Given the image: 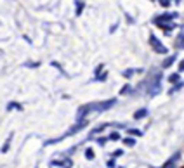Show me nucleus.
I'll use <instances>...</instances> for the list:
<instances>
[{"mask_svg": "<svg viewBox=\"0 0 184 168\" xmlns=\"http://www.w3.org/2000/svg\"><path fill=\"white\" fill-rule=\"evenodd\" d=\"M129 134H132V135H141V132H139V130H129Z\"/></svg>", "mask_w": 184, "mask_h": 168, "instance_id": "9", "label": "nucleus"}, {"mask_svg": "<svg viewBox=\"0 0 184 168\" xmlns=\"http://www.w3.org/2000/svg\"><path fill=\"white\" fill-rule=\"evenodd\" d=\"M150 42H151V45H153V49L156 50L158 54H167V49L163 47V43H162L160 40H158L156 37H151V38H150Z\"/></svg>", "mask_w": 184, "mask_h": 168, "instance_id": "1", "label": "nucleus"}, {"mask_svg": "<svg viewBox=\"0 0 184 168\" xmlns=\"http://www.w3.org/2000/svg\"><path fill=\"white\" fill-rule=\"evenodd\" d=\"M179 156H181V154H174V156H172V160H170V161H167V163H165V166H174V165L177 163V160H179Z\"/></svg>", "mask_w": 184, "mask_h": 168, "instance_id": "2", "label": "nucleus"}, {"mask_svg": "<svg viewBox=\"0 0 184 168\" xmlns=\"http://www.w3.org/2000/svg\"><path fill=\"white\" fill-rule=\"evenodd\" d=\"M177 45H179V47H184V35H182V37H179V42H177Z\"/></svg>", "mask_w": 184, "mask_h": 168, "instance_id": "5", "label": "nucleus"}, {"mask_svg": "<svg viewBox=\"0 0 184 168\" xmlns=\"http://www.w3.org/2000/svg\"><path fill=\"white\" fill-rule=\"evenodd\" d=\"M177 80H179V75H172V76H170V82H177Z\"/></svg>", "mask_w": 184, "mask_h": 168, "instance_id": "8", "label": "nucleus"}, {"mask_svg": "<svg viewBox=\"0 0 184 168\" xmlns=\"http://www.w3.org/2000/svg\"><path fill=\"white\" fill-rule=\"evenodd\" d=\"M109 139H111V140H117V139H118V134H111V135H109Z\"/></svg>", "mask_w": 184, "mask_h": 168, "instance_id": "10", "label": "nucleus"}, {"mask_svg": "<svg viewBox=\"0 0 184 168\" xmlns=\"http://www.w3.org/2000/svg\"><path fill=\"white\" fill-rule=\"evenodd\" d=\"M125 144H127V146H134V140H132V139H125Z\"/></svg>", "mask_w": 184, "mask_h": 168, "instance_id": "7", "label": "nucleus"}, {"mask_svg": "<svg viewBox=\"0 0 184 168\" xmlns=\"http://www.w3.org/2000/svg\"><path fill=\"white\" fill-rule=\"evenodd\" d=\"M92 156H94V153H92V149H87V158H89V160H92Z\"/></svg>", "mask_w": 184, "mask_h": 168, "instance_id": "6", "label": "nucleus"}, {"mask_svg": "<svg viewBox=\"0 0 184 168\" xmlns=\"http://www.w3.org/2000/svg\"><path fill=\"white\" fill-rule=\"evenodd\" d=\"M179 71H184V61H182V63L179 64Z\"/></svg>", "mask_w": 184, "mask_h": 168, "instance_id": "11", "label": "nucleus"}, {"mask_svg": "<svg viewBox=\"0 0 184 168\" xmlns=\"http://www.w3.org/2000/svg\"><path fill=\"white\" fill-rule=\"evenodd\" d=\"M146 115H148L146 109H141V111H137V113L134 115V118H135V120H139V118H143V116H146Z\"/></svg>", "mask_w": 184, "mask_h": 168, "instance_id": "3", "label": "nucleus"}, {"mask_svg": "<svg viewBox=\"0 0 184 168\" xmlns=\"http://www.w3.org/2000/svg\"><path fill=\"white\" fill-rule=\"evenodd\" d=\"M174 61H176V56H170L169 59H165V63H163V68H169L170 64L174 63Z\"/></svg>", "mask_w": 184, "mask_h": 168, "instance_id": "4", "label": "nucleus"}]
</instances>
